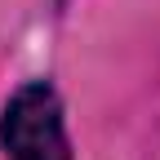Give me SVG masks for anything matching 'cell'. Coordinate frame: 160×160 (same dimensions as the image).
Listing matches in <instances>:
<instances>
[{"label":"cell","instance_id":"6da1fadb","mask_svg":"<svg viewBox=\"0 0 160 160\" xmlns=\"http://www.w3.org/2000/svg\"><path fill=\"white\" fill-rule=\"evenodd\" d=\"M0 142H5L9 160H71L62 107L45 80L22 85L9 98L5 116H0Z\"/></svg>","mask_w":160,"mask_h":160}]
</instances>
